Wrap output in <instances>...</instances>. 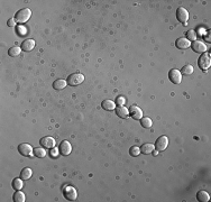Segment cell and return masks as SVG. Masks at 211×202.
Returning a JSON list of instances; mask_svg holds the SVG:
<instances>
[{"instance_id": "cell-1", "label": "cell", "mask_w": 211, "mask_h": 202, "mask_svg": "<svg viewBox=\"0 0 211 202\" xmlns=\"http://www.w3.org/2000/svg\"><path fill=\"white\" fill-rule=\"evenodd\" d=\"M32 16V11L30 9L28 8H24V9H20L19 11L16 13V16H15V19H16V23H19V24H24Z\"/></svg>"}, {"instance_id": "cell-2", "label": "cell", "mask_w": 211, "mask_h": 202, "mask_svg": "<svg viewBox=\"0 0 211 202\" xmlns=\"http://www.w3.org/2000/svg\"><path fill=\"white\" fill-rule=\"evenodd\" d=\"M83 81H84V75H83V74H81V73H73V74H71V75L68 78V80H66L68 84H69V85H71V87H77V85L81 84Z\"/></svg>"}, {"instance_id": "cell-3", "label": "cell", "mask_w": 211, "mask_h": 202, "mask_svg": "<svg viewBox=\"0 0 211 202\" xmlns=\"http://www.w3.org/2000/svg\"><path fill=\"white\" fill-rule=\"evenodd\" d=\"M63 195L66 200L74 201V200H77L78 198V192L77 190H75V188H73V186L71 185H66L63 189Z\"/></svg>"}, {"instance_id": "cell-4", "label": "cell", "mask_w": 211, "mask_h": 202, "mask_svg": "<svg viewBox=\"0 0 211 202\" xmlns=\"http://www.w3.org/2000/svg\"><path fill=\"white\" fill-rule=\"evenodd\" d=\"M198 65L199 68L202 70V71H207L209 68H210L211 65V58H210V55L209 54H202V55L199 57V61H198Z\"/></svg>"}, {"instance_id": "cell-5", "label": "cell", "mask_w": 211, "mask_h": 202, "mask_svg": "<svg viewBox=\"0 0 211 202\" xmlns=\"http://www.w3.org/2000/svg\"><path fill=\"white\" fill-rule=\"evenodd\" d=\"M167 146H169V138L166 136H161L155 143V148L157 152H163L166 150Z\"/></svg>"}, {"instance_id": "cell-6", "label": "cell", "mask_w": 211, "mask_h": 202, "mask_svg": "<svg viewBox=\"0 0 211 202\" xmlns=\"http://www.w3.org/2000/svg\"><path fill=\"white\" fill-rule=\"evenodd\" d=\"M169 79L171 80L172 83L180 84L181 81H182V74L176 68H172L171 71L169 72Z\"/></svg>"}, {"instance_id": "cell-7", "label": "cell", "mask_w": 211, "mask_h": 202, "mask_svg": "<svg viewBox=\"0 0 211 202\" xmlns=\"http://www.w3.org/2000/svg\"><path fill=\"white\" fill-rule=\"evenodd\" d=\"M176 18L180 23H182V24L187 25V20H189V13L187 11V9L183 8V7H180L177 8L176 10Z\"/></svg>"}, {"instance_id": "cell-8", "label": "cell", "mask_w": 211, "mask_h": 202, "mask_svg": "<svg viewBox=\"0 0 211 202\" xmlns=\"http://www.w3.org/2000/svg\"><path fill=\"white\" fill-rule=\"evenodd\" d=\"M18 152L20 155L23 156H33L32 153H33V147L30 146L29 144H20L18 146Z\"/></svg>"}, {"instance_id": "cell-9", "label": "cell", "mask_w": 211, "mask_h": 202, "mask_svg": "<svg viewBox=\"0 0 211 202\" xmlns=\"http://www.w3.org/2000/svg\"><path fill=\"white\" fill-rule=\"evenodd\" d=\"M40 144L41 146H43L44 148H53V147L55 146V139L50 136L43 137L40 140Z\"/></svg>"}, {"instance_id": "cell-10", "label": "cell", "mask_w": 211, "mask_h": 202, "mask_svg": "<svg viewBox=\"0 0 211 202\" xmlns=\"http://www.w3.org/2000/svg\"><path fill=\"white\" fill-rule=\"evenodd\" d=\"M60 152H61L62 155H64V156H68V155L71 154L72 152V146L71 144H70V142H68V140H63V142H61V144H60Z\"/></svg>"}, {"instance_id": "cell-11", "label": "cell", "mask_w": 211, "mask_h": 202, "mask_svg": "<svg viewBox=\"0 0 211 202\" xmlns=\"http://www.w3.org/2000/svg\"><path fill=\"white\" fill-rule=\"evenodd\" d=\"M129 110V115L132 116L133 119H142L143 118V111L139 107L137 106H132V107L128 109Z\"/></svg>"}, {"instance_id": "cell-12", "label": "cell", "mask_w": 211, "mask_h": 202, "mask_svg": "<svg viewBox=\"0 0 211 202\" xmlns=\"http://www.w3.org/2000/svg\"><path fill=\"white\" fill-rule=\"evenodd\" d=\"M192 46V50L194 51L195 53H204L207 51V46L206 44L201 41H194V42L191 44Z\"/></svg>"}, {"instance_id": "cell-13", "label": "cell", "mask_w": 211, "mask_h": 202, "mask_svg": "<svg viewBox=\"0 0 211 202\" xmlns=\"http://www.w3.org/2000/svg\"><path fill=\"white\" fill-rule=\"evenodd\" d=\"M175 45H176V47L180 48V50H187V48H189L191 46V42L187 41V38H184V37H181V38H177L176 40Z\"/></svg>"}, {"instance_id": "cell-14", "label": "cell", "mask_w": 211, "mask_h": 202, "mask_svg": "<svg viewBox=\"0 0 211 202\" xmlns=\"http://www.w3.org/2000/svg\"><path fill=\"white\" fill-rule=\"evenodd\" d=\"M35 47V42L33 40H26L21 43V50L25 52H30Z\"/></svg>"}, {"instance_id": "cell-15", "label": "cell", "mask_w": 211, "mask_h": 202, "mask_svg": "<svg viewBox=\"0 0 211 202\" xmlns=\"http://www.w3.org/2000/svg\"><path fill=\"white\" fill-rule=\"evenodd\" d=\"M116 113L118 117H120V118H127L128 117V115H129V110L127 109L125 106H119V107H117L116 109Z\"/></svg>"}, {"instance_id": "cell-16", "label": "cell", "mask_w": 211, "mask_h": 202, "mask_svg": "<svg viewBox=\"0 0 211 202\" xmlns=\"http://www.w3.org/2000/svg\"><path fill=\"white\" fill-rule=\"evenodd\" d=\"M101 107H102L105 110L111 111V110H115L116 103H115L114 101H111V100H105V101H102V103H101Z\"/></svg>"}, {"instance_id": "cell-17", "label": "cell", "mask_w": 211, "mask_h": 202, "mask_svg": "<svg viewBox=\"0 0 211 202\" xmlns=\"http://www.w3.org/2000/svg\"><path fill=\"white\" fill-rule=\"evenodd\" d=\"M66 84H68V82H66L65 80L58 79L53 83V88H54L55 90H57V91H60V90L64 89V88L66 87Z\"/></svg>"}, {"instance_id": "cell-18", "label": "cell", "mask_w": 211, "mask_h": 202, "mask_svg": "<svg viewBox=\"0 0 211 202\" xmlns=\"http://www.w3.org/2000/svg\"><path fill=\"white\" fill-rule=\"evenodd\" d=\"M197 199L200 202H208L209 200H210V197H209V194L207 193L206 191L201 190V191H199L198 193H197Z\"/></svg>"}, {"instance_id": "cell-19", "label": "cell", "mask_w": 211, "mask_h": 202, "mask_svg": "<svg viewBox=\"0 0 211 202\" xmlns=\"http://www.w3.org/2000/svg\"><path fill=\"white\" fill-rule=\"evenodd\" d=\"M154 148H155V146L152 144H149V143H147V144H144L142 146V148H140V152L143 153V154H150V153H153Z\"/></svg>"}, {"instance_id": "cell-20", "label": "cell", "mask_w": 211, "mask_h": 202, "mask_svg": "<svg viewBox=\"0 0 211 202\" xmlns=\"http://www.w3.org/2000/svg\"><path fill=\"white\" fill-rule=\"evenodd\" d=\"M32 175H33V171L29 167H25L20 173V177L23 178V180H28V178L32 177Z\"/></svg>"}, {"instance_id": "cell-21", "label": "cell", "mask_w": 211, "mask_h": 202, "mask_svg": "<svg viewBox=\"0 0 211 202\" xmlns=\"http://www.w3.org/2000/svg\"><path fill=\"white\" fill-rule=\"evenodd\" d=\"M24 180H23V178H15V180H14L13 181V188L15 190H16V191H18V190H21L23 189V186H24Z\"/></svg>"}, {"instance_id": "cell-22", "label": "cell", "mask_w": 211, "mask_h": 202, "mask_svg": "<svg viewBox=\"0 0 211 202\" xmlns=\"http://www.w3.org/2000/svg\"><path fill=\"white\" fill-rule=\"evenodd\" d=\"M13 199H14V201H15V202H24L26 198H25V194L23 193L20 190H18L17 192H15Z\"/></svg>"}, {"instance_id": "cell-23", "label": "cell", "mask_w": 211, "mask_h": 202, "mask_svg": "<svg viewBox=\"0 0 211 202\" xmlns=\"http://www.w3.org/2000/svg\"><path fill=\"white\" fill-rule=\"evenodd\" d=\"M21 52V48L18 47V46H14V47H10L8 51V55L11 56V57H16V56H19Z\"/></svg>"}, {"instance_id": "cell-24", "label": "cell", "mask_w": 211, "mask_h": 202, "mask_svg": "<svg viewBox=\"0 0 211 202\" xmlns=\"http://www.w3.org/2000/svg\"><path fill=\"white\" fill-rule=\"evenodd\" d=\"M45 155H46V152H45V150L43 147H37V148L34 150V156H36V157L43 158L45 157Z\"/></svg>"}, {"instance_id": "cell-25", "label": "cell", "mask_w": 211, "mask_h": 202, "mask_svg": "<svg viewBox=\"0 0 211 202\" xmlns=\"http://www.w3.org/2000/svg\"><path fill=\"white\" fill-rule=\"evenodd\" d=\"M140 123H142V126L144 127V128H150L152 125H153V121H152L150 118H148V117H145V118L140 119Z\"/></svg>"}, {"instance_id": "cell-26", "label": "cell", "mask_w": 211, "mask_h": 202, "mask_svg": "<svg viewBox=\"0 0 211 202\" xmlns=\"http://www.w3.org/2000/svg\"><path fill=\"white\" fill-rule=\"evenodd\" d=\"M193 73V66L187 64V65H184L181 71V74H184V75H190V74Z\"/></svg>"}, {"instance_id": "cell-27", "label": "cell", "mask_w": 211, "mask_h": 202, "mask_svg": "<svg viewBox=\"0 0 211 202\" xmlns=\"http://www.w3.org/2000/svg\"><path fill=\"white\" fill-rule=\"evenodd\" d=\"M197 37H198V35H197V33H195V30H193V29H190L189 32L187 33V41H197Z\"/></svg>"}, {"instance_id": "cell-28", "label": "cell", "mask_w": 211, "mask_h": 202, "mask_svg": "<svg viewBox=\"0 0 211 202\" xmlns=\"http://www.w3.org/2000/svg\"><path fill=\"white\" fill-rule=\"evenodd\" d=\"M129 154L132 155V156H138V155L140 154V148L137 146H133L129 150Z\"/></svg>"}, {"instance_id": "cell-29", "label": "cell", "mask_w": 211, "mask_h": 202, "mask_svg": "<svg viewBox=\"0 0 211 202\" xmlns=\"http://www.w3.org/2000/svg\"><path fill=\"white\" fill-rule=\"evenodd\" d=\"M58 148H55V147H53V148H51V156L54 158H56L58 156Z\"/></svg>"}, {"instance_id": "cell-30", "label": "cell", "mask_w": 211, "mask_h": 202, "mask_svg": "<svg viewBox=\"0 0 211 202\" xmlns=\"http://www.w3.org/2000/svg\"><path fill=\"white\" fill-rule=\"evenodd\" d=\"M115 103H117V105H119V106H124L125 103H126V99H125L124 97H118Z\"/></svg>"}, {"instance_id": "cell-31", "label": "cell", "mask_w": 211, "mask_h": 202, "mask_svg": "<svg viewBox=\"0 0 211 202\" xmlns=\"http://www.w3.org/2000/svg\"><path fill=\"white\" fill-rule=\"evenodd\" d=\"M7 25H8L9 27H14L15 25H16V19H15V18L9 19V20H8V24H7Z\"/></svg>"}, {"instance_id": "cell-32", "label": "cell", "mask_w": 211, "mask_h": 202, "mask_svg": "<svg viewBox=\"0 0 211 202\" xmlns=\"http://www.w3.org/2000/svg\"><path fill=\"white\" fill-rule=\"evenodd\" d=\"M17 30H18V33H19V34H20V35H23V34H26V33H27L26 28H24V27H23V26H19Z\"/></svg>"}, {"instance_id": "cell-33", "label": "cell", "mask_w": 211, "mask_h": 202, "mask_svg": "<svg viewBox=\"0 0 211 202\" xmlns=\"http://www.w3.org/2000/svg\"><path fill=\"white\" fill-rule=\"evenodd\" d=\"M206 40H207V42H211V38H210V32H209V33H208V35H207Z\"/></svg>"}, {"instance_id": "cell-34", "label": "cell", "mask_w": 211, "mask_h": 202, "mask_svg": "<svg viewBox=\"0 0 211 202\" xmlns=\"http://www.w3.org/2000/svg\"><path fill=\"white\" fill-rule=\"evenodd\" d=\"M153 155H154V156H156V155H157V150H156V152H154V150H153Z\"/></svg>"}]
</instances>
